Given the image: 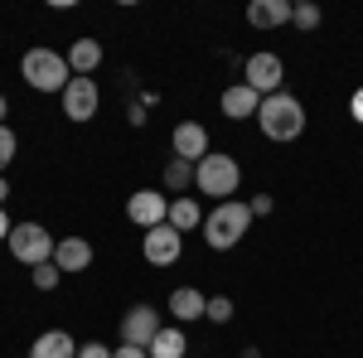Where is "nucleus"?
<instances>
[{"label": "nucleus", "mask_w": 363, "mask_h": 358, "mask_svg": "<svg viewBox=\"0 0 363 358\" xmlns=\"http://www.w3.org/2000/svg\"><path fill=\"white\" fill-rule=\"evenodd\" d=\"M247 228H252V203L228 198V203H218V208L203 218V242L213 252H228V247H238V242L247 237Z\"/></svg>", "instance_id": "1"}, {"label": "nucleus", "mask_w": 363, "mask_h": 358, "mask_svg": "<svg viewBox=\"0 0 363 358\" xmlns=\"http://www.w3.org/2000/svg\"><path fill=\"white\" fill-rule=\"evenodd\" d=\"M257 121H262V131L272 140H296L306 131V107H301L291 92H272V97H262Z\"/></svg>", "instance_id": "2"}, {"label": "nucleus", "mask_w": 363, "mask_h": 358, "mask_svg": "<svg viewBox=\"0 0 363 358\" xmlns=\"http://www.w3.org/2000/svg\"><path fill=\"white\" fill-rule=\"evenodd\" d=\"M20 73H25V83L34 87V92H58V97H63V87L73 83L68 58L54 54V49H29L25 63H20Z\"/></svg>", "instance_id": "3"}, {"label": "nucleus", "mask_w": 363, "mask_h": 358, "mask_svg": "<svg viewBox=\"0 0 363 358\" xmlns=\"http://www.w3.org/2000/svg\"><path fill=\"white\" fill-rule=\"evenodd\" d=\"M238 179H242L238 160H233V155H218V150H208V155L194 165V189L213 194L218 203H228V198L238 194Z\"/></svg>", "instance_id": "4"}, {"label": "nucleus", "mask_w": 363, "mask_h": 358, "mask_svg": "<svg viewBox=\"0 0 363 358\" xmlns=\"http://www.w3.org/2000/svg\"><path fill=\"white\" fill-rule=\"evenodd\" d=\"M54 233L49 228H39V223H15L10 228V252H15V262H29V267H44V262H54Z\"/></svg>", "instance_id": "5"}, {"label": "nucleus", "mask_w": 363, "mask_h": 358, "mask_svg": "<svg viewBox=\"0 0 363 358\" xmlns=\"http://www.w3.org/2000/svg\"><path fill=\"white\" fill-rule=\"evenodd\" d=\"M281 78H286V68H281L277 54H252L247 68H242V83H247L257 97H272V92H281Z\"/></svg>", "instance_id": "6"}, {"label": "nucleus", "mask_w": 363, "mask_h": 358, "mask_svg": "<svg viewBox=\"0 0 363 358\" xmlns=\"http://www.w3.org/2000/svg\"><path fill=\"white\" fill-rule=\"evenodd\" d=\"M140 252H145V262H150V267H174V262H179V252H184V237H179V228L160 223V228H150V233H145Z\"/></svg>", "instance_id": "7"}, {"label": "nucleus", "mask_w": 363, "mask_h": 358, "mask_svg": "<svg viewBox=\"0 0 363 358\" xmlns=\"http://www.w3.org/2000/svg\"><path fill=\"white\" fill-rule=\"evenodd\" d=\"M97 107H102V92H97L92 78H73V83L63 87V116L68 121H92Z\"/></svg>", "instance_id": "8"}, {"label": "nucleus", "mask_w": 363, "mask_h": 358, "mask_svg": "<svg viewBox=\"0 0 363 358\" xmlns=\"http://www.w3.org/2000/svg\"><path fill=\"white\" fill-rule=\"evenodd\" d=\"M165 330L160 325V310H150V305H131L126 315H121V344H140V349H150V339Z\"/></svg>", "instance_id": "9"}, {"label": "nucleus", "mask_w": 363, "mask_h": 358, "mask_svg": "<svg viewBox=\"0 0 363 358\" xmlns=\"http://www.w3.org/2000/svg\"><path fill=\"white\" fill-rule=\"evenodd\" d=\"M126 218L140 223V228L150 233V228L169 223V198H165V194H155V189H136L131 198H126Z\"/></svg>", "instance_id": "10"}, {"label": "nucleus", "mask_w": 363, "mask_h": 358, "mask_svg": "<svg viewBox=\"0 0 363 358\" xmlns=\"http://www.w3.org/2000/svg\"><path fill=\"white\" fill-rule=\"evenodd\" d=\"M169 145H174V155H179V160L199 165V160L208 155V131H203L199 121H179V126H174V136H169Z\"/></svg>", "instance_id": "11"}, {"label": "nucleus", "mask_w": 363, "mask_h": 358, "mask_svg": "<svg viewBox=\"0 0 363 358\" xmlns=\"http://www.w3.org/2000/svg\"><path fill=\"white\" fill-rule=\"evenodd\" d=\"M291 15H296L291 0H252L247 5V25L252 29H277V25H286Z\"/></svg>", "instance_id": "12"}, {"label": "nucleus", "mask_w": 363, "mask_h": 358, "mask_svg": "<svg viewBox=\"0 0 363 358\" xmlns=\"http://www.w3.org/2000/svg\"><path fill=\"white\" fill-rule=\"evenodd\" d=\"M54 267L58 272H87L92 267V247H87L83 237H63L54 247Z\"/></svg>", "instance_id": "13"}, {"label": "nucleus", "mask_w": 363, "mask_h": 358, "mask_svg": "<svg viewBox=\"0 0 363 358\" xmlns=\"http://www.w3.org/2000/svg\"><path fill=\"white\" fill-rule=\"evenodd\" d=\"M257 111H262V97H257L247 83H238V87H228V92H223V116L247 121V116H257Z\"/></svg>", "instance_id": "14"}, {"label": "nucleus", "mask_w": 363, "mask_h": 358, "mask_svg": "<svg viewBox=\"0 0 363 358\" xmlns=\"http://www.w3.org/2000/svg\"><path fill=\"white\" fill-rule=\"evenodd\" d=\"M29 358H78V344H73V334L49 330V334H39V339H34Z\"/></svg>", "instance_id": "15"}, {"label": "nucleus", "mask_w": 363, "mask_h": 358, "mask_svg": "<svg viewBox=\"0 0 363 358\" xmlns=\"http://www.w3.org/2000/svg\"><path fill=\"white\" fill-rule=\"evenodd\" d=\"M97 63H102V44H97V39H78V44L68 49V68H73V78H92Z\"/></svg>", "instance_id": "16"}, {"label": "nucleus", "mask_w": 363, "mask_h": 358, "mask_svg": "<svg viewBox=\"0 0 363 358\" xmlns=\"http://www.w3.org/2000/svg\"><path fill=\"white\" fill-rule=\"evenodd\" d=\"M169 315H174V320H199V315H208V301L199 296L194 286H179V291L169 296Z\"/></svg>", "instance_id": "17"}, {"label": "nucleus", "mask_w": 363, "mask_h": 358, "mask_svg": "<svg viewBox=\"0 0 363 358\" xmlns=\"http://www.w3.org/2000/svg\"><path fill=\"white\" fill-rule=\"evenodd\" d=\"M184 349H189V344H184V334L174 330V325H165V330L150 339V349H145V354H150V358H184Z\"/></svg>", "instance_id": "18"}, {"label": "nucleus", "mask_w": 363, "mask_h": 358, "mask_svg": "<svg viewBox=\"0 0 363 358\" xmlns=\"http://www.w3.org/2000/svg\"><path fill=\"white\" fill-rule=\"evenodd\" d=\"M199 223H203V208H199L194 198H174V203H169V228L189 233V228H199Z\"/></svg>", "instance_id": "19"}, {"label": "nucleus", "mask_w": 363, "mask_h": 358, "mask_svg": "<svg viewBox=\"0 0 363 358\" xmlns=\"http://www.w3.org/2000/svg\"><path fill=\"white\" fill-rule=\"evenodd\" d=\"M165 184H169V189H189V184H194V165L174 155V160L165 165Z\"/></svg>", "instance_id": "20"}, {"label": "nucleus", "mask_w": 363, "mask_h": 358, "mask_svg": "<svg viewBox=\"0 0 363 358\" xmlns=\"http://www.w3.org/2000/svg\"><path fill=\"white\" fill-rule=\"evenodd\" d=\"M208 320H213V325H228V320H233V301H228V296H208Z\"/></svg>", "instance_id": "21"}, {"label": "nucleus", "mask_w": 363, "mask_h": 358, "mask_svg": "<svg viewBox=\"0 0 363 358\" xmlns=\"http://www.w3.org/2000/svg\"><path fill=\"white\" fill-rule=\"evenodd\" d=\"M15 150H20L15 131H10V126H0V174H5V165H10V160H15Z\"/></svg>", "instance_id": "22"}, {"label": "nucleus", "mask_w": 363, "mask_h": 358, "mask_svg": "<svg viewBox=\"0 0 363 358\" xmlns=\"http://www.w3.org/2000/svg\"><path fill=\"white\" fill-rule=\"evenodd\" d=\"M58 276H63V272H58L54 262H44V267H34V286H39V291H54Z\"/></svg>", "instance_id": "23"}, {"label": "nucleus", "mask_w": 363, "mask_h": 358, "mask_svg": "<svg viewBox=\"0 0 363 358\" xmlns=\"http://www.w3.org/2000/svg\"><path fill=\"white\" fill-rule=\"evenodd\" d=\"M291 25H301V29H315V25H320V5H296V15H291Z\"/></svg>", "instance_id": "24"}, {"label": "nucleus", "mask_w": 363, "mask_h": 358, "mask_svg": "<svg viewBox=\"0 0 363 358\" xmlns=\"http://www.w3.org/2000/svg\"><path fill=\"white\" fill-rule=\"evenodd\" d=\"M78 358H112V349H102V344H78Z\"/></svg>", "instance_id": "25"}, {"label": "nucleus", "mask_w": 363, "mask_h": 358, "mask_svg": "<svg viewBox=\"0 0 363 358\" xmlns=\"http://www.w3.org/2000/svg\"><path fill=\"white\" fill-rule=\"evenodd\" d=\"M112 358H150L140 344H121V349H112Z\"/></svg>", "instance_id": "26"}, {"label": "nucleus", "mask_w": 363, "mask_h": 358, "mask_svg": "<svg viewBox=\"0 0 363 358\" xmlns=\"http://www.w3.org/2000/svg\"><path fill=\"white\" fill-rule=\"evenodd\" d=\"M349 111H354V121H359V126H363V87H359V92H354V97H349Z\"/></svg>", "instance_id": "27"}, {"label": "nucleus", "mask_w": 363, "mask_h": 358, "mask_svg": "<svg viewBox=\"0 0 363 358\" xmlns=\"http://www.w3.org/2000/svg\"><path fill=\"white\" fill-rule=\"evenodd\" d=\"M262 213H272V198L262 194V198H252V218H262Z\"/></svg>", "instance_id": "28"}, {"label": "nucleus", "mask_w": 363, "mask_h": 358, "mask_svg": "<svg viewBox=\"0 0 363 358\" xmlns=\"http://www.w3.org/2000/svg\"><path fill=\"white\" fill-rule=\"evenodd\" d=\"M0 242H10V218H5V208H0Z\"/></svg>", "instance_id": "29"}, {"label": "nucleus", "mask_w": 363, "mask_h": 358, "mask_svg": "<svg viewBox=\"0 0 363 358\" xmlns=\"http://www.w3.org/2000/svg\"><path fill=\"white\" fill-rule=\"evenodd\" d=\"M5 194H10V184H5V174H0V208H5Z\"/></svg>", "instance_id": "30"}, {"label": "nucleus", "mask_w": 363, "mask_h": 358, "mask_svg": "<svg viewBox=\"0 0 363 358\" xmlns=\"http://www.w3.org/2000/svg\"><path fill=\"white\" fill-rule=\"evenodd\" d=\"M0 126H5V92H0Z\"/></svg>", "instance_id": "31"}, {"label": "nucleus", "mask_w": 363, "mask_h": 358, "mask_svg": "<svg viewBox=\"0 0 363 358\" xmlns=\"http://www.w3.org/2000/svg\"><path fill=\"white\" fill-rule=\"evenodd\" d=\"M242 358H262V354H257V349H242Z\"/></svg>", "instance_id": "32"}]
</instances>
